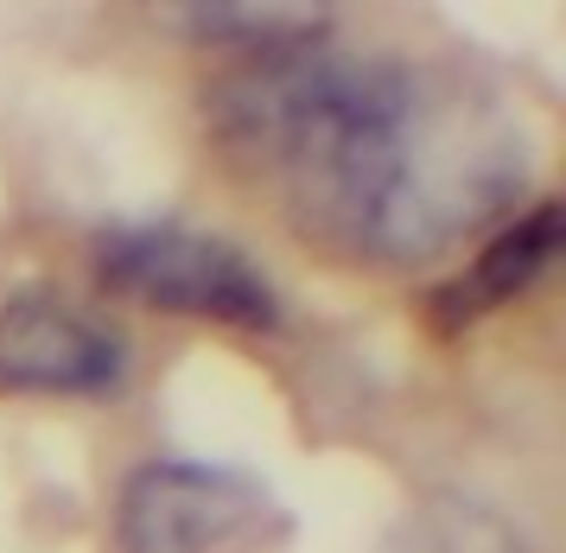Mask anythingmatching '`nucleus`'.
Returning a JSON list of instances; mask_svg holds the SVG:
<instances>
[{
  "mask_svg": "<svg viewBox=\"0 0 566 553\" xmlns=\"http://www.w3.org/2000/svg\"><path fill=\"white\" fill-rule=\"evenodd\" d=\"M554 254H560V204H535V210L515 217V223L471 261V274H459L439 300H446L452 319H471V312H490V305H503V300H522V293L554 268Z\"/></svg>",
  "mask_w": 566,
  "mask_h": 553,
  "instance_id": "5",
  "label": "nucleus"
},
{
  "mask_svg": "<svg viewBox=\"0 0 566 553\" xmlns=\"http://www.w3.org/2000/svg\"><path fill=\"white\" fill-rule=\"evenodd\" d=\"M122 376V337L71 300L20 293L0 305V395H108Z\"/></svg>",
  "mask_w": 566,
  "mask_h": 553,
  "instance_id": "4",
  "label": "nucleus"
},
{
  "mask_svg": "<svg viewBox=\"0 0 566 553\" xmlns=\"http://www.w3.org/2000/svg\"><path fill=\"white\" fill-rule=\"evenodd\" d=\"M96 274L103 286L128 293L159 312L185 319H217L235 331H274L281 325V293L249 254L185 223H134L108 229L96 242Z\"/></svg>",
  "mask_w": 566,
  "mask_h": 553,
  "instance_id": "2",
  "label": "nucleus"
},
{
  "mask_svg": "<svg viewBox=\"0 0 566 553\" xmlns=\"http://www.w3.org/2000/svg\"><path fill=\"white\" fill-rule=\"evenodd\" d=\"M122 553H274L286 509L242 471L198 458H154L122 483Z\"/></svg>",
  "mask_w": 566,
  "mask_h": 553,
  "instance_id": "3",
  "label": "nucleus"
},
{
  "mask_svg": "<svg viewBox=\"0 0 566 553\" xmlns=\"http://www.w3.org/2000/svg\"><path fill=\"white\" fill-rule=\"evenodd\" d=\"M382 553H522V534H515L490 503H471V497H427V503H413L408 515L395 522Z\"/></svg>",
  "mask_w": 566,
  "mask_h": 553,
  "instance_id": "6",
  "label": "nucleus"
},
{
  "mask_svg": "<svg viewBox=\"0 0 566 553\" xmlns=\"http://www.w3.org/2000/svg\"><path fill=\"white\" fill-rule=\"evenodd\" d=\"M185 25H191L198 39L242 45L249 58H268V51L318 45V39L332 32V13H325V7H191Z\"/></svg>",
  "mask_w": 566,
  "mask_h": 553,
  "instance_id": "7",
  "label": "nucleus"
},
{
  "mask_svg": "<svg viewBox=\"0 0 566 553\" xmlns=\"http://www.w3.org/2000/svg\"><path fill=\"white\" fill-rule=\"evenodd\" d=\"M205 115L293 223L369 261L452 249L528 178L522 127L490 96L325 39L249 58L210 90Z\"/></svg>",
  "mask_w": 566,
  "mask_h": 553,
  "instance_id": "1",
  "label": "nucleus"
}]
</instances>
